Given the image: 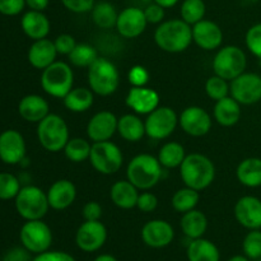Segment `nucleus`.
<instances>
[{
  "label": "nucleus",
  "mask_w": 261,
  "mask_h": 261,
  "mask_svg": "<svg viewBox=\"0 0 261 261\" xmlns=\"http://www.w3.org/2000/svg\"><path fill=\"white\" fill-rule=\"evenodd\" d=\"M228 81L221 78V76L216 75L214 74L213 76L206 81L205 83V92L208 94V97L213 101H219V99L224 98L229 94V86L227 83Z\"/></svg>",
  "instance_id": "ea45409f"
},
{
  "label": "nucleus",
  "mask_w": 261,
  "mask_h": 261,
  "mask_svg": "<svg viewBox=\"0 0 261 261\" xmlns=\"http://www.w3.org/2000/svg\"><path fill=\"white\" fill-rule=\"evenodd\" d=\"M119 117L111 111H99L87 124V135L93 143L110 140L117 132Z\"/></svg>",
  "instance_id": "a211bd4d"
},
{
  "label": "nucleus",
  "mask_w": 261,
  "mask_h": 261,
  "mask_svg": "<svg viewBox=\"0 0 261 261\" xmlns=\"http://www.w3.org/2000/svg\"><path fill=\"white\" fill-rule=\"evenodd\" d=\"M93 261H119L114 255H110V254H101L96 257Z\"/></svg>",
  "instance_id": "6e6d98bb"
},
{
  "label": "nucleus",
  "mask_w": 261,
  "mask_h": 261,
  "mask_svg": "<svg viewBox=\"0 0 261 261\" xmlns=\"http://www.w3.org/2000/svg\"><path fill=\"white\" fill-rule=\"evenodd\" d=\"M20 27L24 35L33 41L46 38L51 30L50 20L43 14V12L31 9L23 14L20 19Z\"/></svg>",
  "instance_id": "b1692460"
},
{
  "label": "nucleus",
  "mask_w": 261,
  "mask_h": 261,
  "mask_svg": "<svg viewBox=\"0 0 261 261\" xmlns=\"http://www.w3.org/2000/svg\"><path fill=\"white\" fill-rule=\"evenodd\" d=\"M19 240L22 246L31 254L37 255L50 250L53 245V232L42 219L27 221L20 228Z\"/></svg>",
  "instance_id": "9d476101"
},
{
  "label": "nucleus",
  "mask_w": 261,
  "mask_h": 261,
  "mask_svg": "<svg viewBox=\"0 0 261 261\" xmlns=\"http://www.w3.org/2000/svg\"><path fill=\"white\" fill-rule=\"evenodd\" d=\"M143 242L152 249L167 247L175 239V229L163 219H152L143 226L140 232Z\"/></svg>",
  "instance_id": "dca6fc26"
},
{
  "label": "nucleus",
  "mask_w": 261,
  "mask_h": 261,
  "mask_svg": "<svg viewBox=\"0 0 261 261\" xmlns=\"http://www.w3.org/2000/svg\"><path fill=\"white\" fill-rule=\"evenodd\" d=\"M89 162L97 172L102 175H114L119 172L124 162V155L115 143L97 142L92 144Z\"/></svg>",
  "instance_id": "1a4fd4ad"
},
{
  "label": "nucleus",
  "mask_w": 261,
  "mask_h": 261,
  "mask_svg": "<svg viewBox=\"0 0 261 261\" xmlns=\"http://www.w3.org/2000/svg\"><path fill=\"white\" fill-rule=\"evenodd\" d=\"M154 42L165 53H182L193 42V25L182 19L163 20L154 31Z\"/></svg>",
  "instance_id": "f257e3e1"
},
{
  "label": "nucleus",
  "mask_w": 261,
  "mask_h": 261,
  "mask_svg": "<svg viewBox=\"0 0 261 261\" xmlns=\"http://www.w3.org/2000/svg\"><path fill=\"white\" fill-rule=\"evenodd\" d=\"M185 148L177 142H167L160 148L158 152V161L165 168H177L184 162L186 157Z\"/></svg>",
  "instance_id": "473e14b6"
},
{
  "label": "nucleus",
  "mask_w": 261,
  "mask_h": 261,
  "mask_svg": "<svg viewBox=\"0 0 261 261\" xmlns=\"http://www.w3.org/2000/svg\"><path fill=\"white\" fill-rule=\"evenodd\" d=\"M178 168L185 186L196 191L205 190L216 178V166L213 161L201 153L188 154Z\"/></svg>",
  "instance_id": "f03ea898"
},
{
  "label": "nucleus",
  "mask_w": 261,
  "mask_h": 261,
  "mask_svg": "<svg viewBox=\"0 0 261 261\" xmlns=\"http://www.w3.org/2000/svg\"><path fill=\"white\" fill-rule=\"evenodd\" d=\"M236 176L241 185L246 188H259L261 186V158H245L237 166Z\"/></svg>",
  "instance_id": "c756f323"
},
{
  "label": "nucleus",
  "mask_w": 261,
  "mask_h": 261,
  "mask_svg": "<svg viewBox=\"0 0 261 261\" xmlns=\"http://www.w3.org/2000/svg\"><path fill=\"white\" fill-rule=\"evenodd\" d=\"M213 120L209 112L200 106L186 107L178 116V125L190 137L200 138L208 134Z\"/></svg>",
  "instance_id": "4468645a"
},
{
  "label": "nucleus",
  "mask_w": 261,
  "mask_h": 261,
  "mask_svg": "<svg viewBox=\"0 0 261 261\" xmlns=\"http://www.w3.org/2000/svg\"><path fill=\"white\" fill-rule=\"evenodd\" d=\"M199 200H200V195H199V191L194 190V189L185 188L178 189L172 196V208L175 209L178 213L184 214L186 212H190L193 209L196 208V205L199 204Z\"/></svg>",
  "instance_id": "f704fd0d"
},
{
  "label": "nucleus",
  "mask_w": 261,
  "mask_h": 261,
  "mask_svg": "<svg viewBox=\"0 0 261 261\" xmlns=\"http://www.w3.org/2000/svg\"><path fill=\"white\" fill-rule=\"evenodd\" d=\"M178 124V116L173 109L168 106H158L154 111L147 115L145 135L154 140L167 139Z\"/></svg>",
  "instance_id": "9b49d317"
},
{
  "label": "nucleus",
  "mask_w": 261,
  "mask_h": 261,
  "mask_svg": "<svg viewBox=\"0 0 261 261\" xmlns=\"http://www.w3.org/2000/svg\"><path fill=\"white\" fill-rule=\"evenodd\" d=\"M102 206L97 201H88L83 206L84 221H101Z\"/></svg>",
  "instance_id": "603ef678"
},
{
  "label": "nucleus",
  "mask_w": 261,
  "mask_h": 261,
  "mask_svg": "<svg viewBox=\"0 0 261 261\" xmlns=\"http://www.w3.org/2000/svg\"><path fill=\"white\" fill-rule=\"evenodd\" d=\"M142 2H144V3H150V2H152V0H142Z\"/></svg>",
  "instance_id": "13d9d810"
},
{
  "label": "nucleus",
  "mask_w": 261,
  "mask_h": 261,
  "mask_svg": "<svg viewBox=\"0 0 261 261\" xmlns=\"http://www.w3.org/2000/svg\"><path fill=\"white\" fill-rule=\"evenodd\" d=\"M150 74L143 65H134L127 73V81L132 87H145L149 83Z\"/></svg>",
  "instance_id": "37998d69"
},
{
  "label": "nucleus",
  "mask_w": 261,
  "mask_h": 261,
  "mask_svg": "<svg viewBox=\"0 0 261 261\" xmlns=\"http://www.w3.org/2000/svg\"><path fill=\"white\" fill-rule=\"evenodd\" d=\"M25 158V142L17 130H5L0 134V160L7 165H18Z\"/></svg>",
  "instance_id": "f3484780"
},
{
  "label": "nucleus",
  "mask_w": 261,
  "mask_h": 261,
  "mask_svg": "<svg viewBox=\"0 0 261 261\" xmlns=\"http://www.w3.org/2000/svg\"><path fill=\"white\" fill-rule=\"evenodd\" d=\"M212 66H213V71L216 75L221 76L226 81H233L234 78L241 75L246 70V54L239 46H223L217 51Z\"/></svg>",
  "instance_id": "6e6552de"
},
{
  "label": "nucleus",
  "mask_w": 261,
  "mask_h": 261,
  "mask_svg": "<svg viewBox=\"0 0 261 261\" xmlns=\"http://www.w3.org/2000/svg\"><path fill=\"white\" fill-rule=\"evenodd\" d=\"M73 69L64 61H55L42 70L41 87L54 98H64L73 89Z\"/></svg>",
  "instance_id": "423d86ee"
},
{
  "label": "nucleus",
  "mask_w": 261,
  "mask_h": 261,
  "mask_svg": "<svg viewBox=\"0 0 261 261\" xmlns=\"http://www.w3.org/2000/svg\"><path fill=\"white\" fill-rule=\"evenodd\" d=\"M91 148L92 144L88 140L83 139V138H71L68 140L63 152L70 162L81 163L89 160Z\"/></svg>",
  "instance_id": "c9c22d12"
},
{
  "label": "nucleus",
  "mask_w": 261,
  "mask_h": 261,
  "mask_svg": "<svg viewBox=\"0 0 261 261\" xmlns=\"http://www.w3.org/2000/svg\"><path fill=\"white\" fill-rule=\"evenodd\" d=\"M111 201L120 209H133L137 206L139 189L135 188L129 180L116 181L110 190Z\"/></svg>",
  "instance_id": "a878e982"
},
{
  "label": "nucleus",
  "mask_w": 261,
  "mask_h": 261,
  "mask_svg": "<svg viewBox=\"0 0 261 261\" xmlns=\"http://www.w3.org/2000/svg\"><path fill=\"white\" fill-rule=\"evenodd\" d=\"M91 15L92 20L97 27L110 30L112 27H116L119 13L111 3L99 2L94 4L93 9L91 10Z\"/></svg>",
  "instance_id": "72a5a7b5"
},
{
  "label": "nucleus",
  "mask_w": 261,
  "mask_h": 261,
  "mask_svg": "<svg viewBox=\"0 0 261 261\" xmlns=\"http://www.w3.org/2000/svg\"><path fill=\"white\" fill-rule=\"evenodd\" d=\"M158 206V199L157 196L153 193L145 190L144 193L139 194V198H138L137 208L139 211H142L143 213H150V212L155 211Z\"/></svg>",
  "instance_id": "a18cd8bd"
},
{
  "label": "nucleus",
  "mask_w": 261,
  "mask_h": 261,
  "mask_svg": "<svg viewBox=\"0 0 261 261\" xmlns=\"http://www.w3.org/2000/svg\"><path fill=\"white\" fill-rule=\"evenodd\" d=\"M32 261H76L73 255L65 251H58V250H47L45 252L37 254Z\"/></svg>",
  "instance_id": "09e8293b"
},
{
  "label": "nucleus",
  "mask_w": 261,
  "mask_h": 261,
  "mask_svg": "<svg viewBox=\"0 0 261 261\" xmlns=\"http://www.w3.org/2000/svg\"><path fill=\"white\" fill-rule=\"evenodd\" d=\"M68 56L74 66L87 69L99 58L96 48L89 43H76L74 50Z\"/></svg>",
  "instance_id": "e433bc0d"
},
{
  "label": "nucleus",
  "mask_w": 261,
  "mask_h": 261,
  "mask_svg": "<svg viewBox=\"0 0 261 261\" xmlns=\"http://www.w3.org/2000/svg\"><path fill=\"white\" fill-rule=\"evenodd\" d=\"M31 252L25 247H12L3 255L2 261H32Z\"/></svg>",
  "instance_id": "3c124183"
},
{
  "label": "nucleus",
  "mask_w": 261,
  "mask_h": 261,
  "mask_svg": "<svg viewBox=\"0 0 261 261\" xmlns=\"http://www.w3.org/2000/svg\"><path fill=\"white\" fill-rule=\"evenodd\" d=\"M37 138L42 148L51 153H58L65 148L70 139L65 120L56 114H48L37 125Z\"/></svg>",
  "instance_id": "39448f33"
},
{
  "label": "nucleus",
  "mask_w": 261,
  "mask_h": 261,
  "mask_svg": "<svg viewBox=\"0 0 261 261\" xmlns=\"http://www.w3.org/2000/svg\"><path fill=\"white\" fill-rule=\"evenodd\" d=\"M117 133L126 142H139L145 135L144 121L137 114H126L119 117Z\"/></svg>",
  "instance_id": "7c9ffc66"
},
{
  "label": "nucleus",
  "mask_w": 261,
  "mask_h": 261,
  "mask_svg": "<svg viewBox=\"0 0 261 261\" xmlns=\"http://www.w3.org/2000/svg\"><path fill=\"white\" fill-rule=\"evenodd\" d=\"M88 86L94 94L107 97L114 94L120 86V73L111 60L98 58L88 68Z\"/></svg>",
  "instance_id": "20e7f679"
},
{
  "label": "nucleus",
  "mask_w": 261,
  "mask_h": 261,
  "mask_svg": "<svg viewBox=\"0 0 261 261\" xmlns=\"http://www.w3.org/2000/svg\"><path fill=\"white\" fill-rule=\"evenodd\" d=\"M54 43H55L58 54H60V55H69L76 46L75 38L71 35H68V33L59 35L54 41Z\"/></svg>",
  "instance_id": "49530a36"
},
{
  "label": "nucleus",
  "mask_w": 261,
  "mask_h": 261,
  "mask_svg": "<svg viewBox=\"0 0 261 261\" xmlns=\"http://www.w3.org/2000/svg\"><path fill=\"white\" fill-rule=\"evenodd\" d=\"M107 228L101 221H84L75 233V245L83 252H96L107 241Z\"/></svg>",
  "instance_id": "ddd939ff"
},
{
  "label": "nucleus",
  "mask_w": 261,
  "mask_h": 261,
  "mask_svg": "<svg viewBox=\"0 0 261 261\" xmlns=\"http://www.w3.org/2000/svg\"><path fill=\"white\" fill-rule=\"evenodd\" d=\"M260 229H261V228H260Z\"/></svg>",
  "instance_id": "052dcab7"
},
{
  "label": "nucleus",
  "mask_w": 261,
  "mask_h": 261,
  "mask_svg": "<svg viewBox=\"0 0 261 261\" xmlns=\"http://www.w3.org/2000/svg\"><path fill=\"white\" fill-rule=\"evenodd\" d=\"M229 94L240 105L250 106L261 101V75L256 73H242L229 84Z\"/></svg>",
  "instance_id": "f8f14e48"
},
{
  "label": "nucleus",
  "mask_w": 261,
  "mask_h": 261,
  "mask_svg": "<svg viewBox=\"0 0 261 261\" xmlns=\"http://www.w3.org/2000/svg\"><path fill=\"white\" fill-rule=\"evenodd\" d=\"M186 256L189 261H221V252L217 245L204 237L190 240Z\"/></svg>",
  "instance_id": "cd10ccee"
},
{
  "label": "nucleus",
  "mask_w": 261,
  "mask_h": 261,
  "mask_svg": "<svg viewBox=\"0 0 261 261\" xmlns=\"http://www.w3.org/2000/svg\"><path fill=\"white\" fill-rule=\"evenodd\" d=\"M48 205L54 211H65L75 201L76 188L70 180L55 181L47 190Z\"/></svg>",
  "instance_id": "4be33fe9"
},
{
  "label": "nucleus",
  "mask_w": 261,
  "mask_h": 261,
  "mask_svg": "<svg viewBox=\"0 0 261 261\" xmlns=\"http://www.w3.org/2000/svg\"><path fill=\"white\" fill-rule=\"evenodd\" d=\"M193 41L205 51L217 50L223 42V31L213 20L201 19L193 25Z\"/></svg>",
  "instance_id": "412c9836"
},
{
  "label": "nucleus",
  "mask_w": 261,
  "mask_h": 261,
  "mask_svg": "<svg viewBox=\"0 0 261 261\" xmlns=\"http://www.w3.org/2000/svg\"><path fill=\"white\" fill-rule=\"evenodd\" d=\"M153 2L157 3L158 5H161V7L165 8V9H168V8L175 7L180 0H153Z\"/></svg>",
  "instance_id": "5fc2aeb1"
},
{
  "label": "nucleus",
  "mask_w": 261,
  "mask_h": 261,
  "mask_svg": "<svg viewBox=\"0 0 261 261\" xmlns=\"http://www.w3.org/2000/svg\"><path fill=\"white\" fill-rule=\"evenodd\" d=\"M244 255L251 260L261 259V229H251L242 242Z\"/></svg>",
  "instance_id": "58836bf2"
},
{
  "label": "nucleus",
  "mask_w": 261,
  "mask_h": 261,
  "mask_svg": "<svg viewBox=\"0 0 261 261\" xmlns=\"http://www.w3.org/2000/svg\"><path fill=\"white\" fill-rule=\"evenodd\" d=\"M20 190L19 180L8 172L0 173V200L15 199Z\"/></svg>",
  "instance_id": "a19ab883"
},
{
  "label": "nucleus",
  "mask_w": 261,
  "mask_h": 261,
  "mask_svg": "<svg viewBox=\"0 0 261 261\" xmlns=\"http://www.w3.org/2000/svg\"><path fill=\"white\" fill-rule=\"evenodd\" d=\"M245 43L250 53L261 60V22L251 25L245 36Z\"/></svg>",
  "instance_id": "79ce46f5"
},
{
  "label": "nucleus",
  "mask_w": 261,
  "mask_h": 261,
  "mask_svg": "<svg viewBox=\"0 0 261 261\" xmlns=\"http://www.w3.org/2000/svg\"><path fill=\"white\" fill-rule=\"evenodd\" d=\"M206 7L204 0H184L180 8L181 19L190 25L200 22L205 17Z\"/></svg>",
  "instance_id": "4c0bfd02"
},
{
  "label": "nucleus",
  "mask_w": 261,
  "mask_h": 261,
  "mask_svg": "<svg viewBox=\"0 0 261 261\" xmlns=\"http://www.w3.org/2000/svg\"><path fill=\"white\" fill-rule=\"evenodd\" d=\"M145 18H147L148 23H152V24H160L165 19V8H162L161 5H158L157 3H150L147 5V8L144 9Z\"/></svg>",
  "instance_id": "8fccbe9b"
},
{
  "label": "nucleus",
  "mask_w": 261,
  "mask_h": 261,
  "mask_svg": "<svg viewBox=\"0 0 261 261\" xmlns=\"http://www.w3.org/2000/svg\"><path fill=\"white\" fill-rule=\"evenodd\" d=\"M63 102L66 110L75 112V114H81V112L88 111L93 106L94 93L91 88L76 87L64 97Z\"/></svg>",
  "instance_id": "2f4dec72"
},
{
  "label": "nucleus",
  "mask_w": 261,
  "mask_h": 261,
  "mask_svg": "<svg viewBox=\"0 0 261 261\" xmlns=\"http://www.w3.org/2000/svg\"><path fill=\"white\" fill-rule=\"evenodd\" d=\"M180 227L182 229V233L189 240L200 239L205 234L206 229H208V219L203 212L193 209V211L182 214Z\"/></svg>",
  "instance_id": "c85d7f7f"
},
{
  "label": "nucleus",
  "mask_w": 261,
  "mask_h": 261,
  "mask_svg": "<svg viewBox=\"0 0 261 261\" xmlns=\"http://www.w3.org/2000/svg\"><path fill=\"white\" fill-rule=\"evenodd\" d=\"M14 200L18 214L25 221L42 219L50 209L47 194L42 189L33 185L20 188Z\"/></svg>",
  "instance_id": "0eeeda50"
},
{
  "label": "nucleus",
  "mask_w": 261,
  "mask_h": 261,
  "mask_svg": "<svg viewBox=\"0 0 261 261\" xmlns=\"http://www.w3.org/2000/svg\"><path fill=\"white\" fill-rule=\"evenodd\" d=\"M61 3L69 12L82 14L91 12L96 4V0H61Z\"/></svg>",
  "instance_id": "c03bdc74"
},
{
  "label": "nucleus",
  "mask_w": 261,
  "mask_h": 261,
  "mask_svg": "<svg viewBox=\"0 0 261 261\" xmlns=\"http://www.w3.org/2000/svg\"><path fill=\"white\" fill-rule=\"evenodd\" d=\"M18 112L28 122H40L50 114L48 102L38 94H28L19 101Z\"/></svg>",
  "instance_id": "393cba45"
},
{
  "label": "nucleus",
  "mask_w": 261,
  "mask_h": 261,
  "mask_svg": "<svg viewBox=\"0 0 261 261\" xmlns=\"http://www.w3.org/2000/svg\"><path fill=\"white\" fill-rule=\"evenodd\" d=\"M58 55L59 54L54 41L46 37L42 40L33 41L28 50V61L33 68L43 70L53 63H55Z\"/></svg>",
  "instance_id": "5701e85b"
},
{
  "label": "nucleus",
  "mask_w": 261,
  "mask_h": 261,
  "mask_svg": "<svg viewBox=\"0 0 261 261\" xmlns=\"http://www.w3.org/2000/svg\"><path fill=\"white\" fill-rule=\"evenodd\" d=\"M233 213L236 221L249 231L261 228V200L256 196L246 195L240 198Z\"/></svg>",
  "instance_id": "aec40b11"
},
{
  "label": "nucleus",
  "mask_w": 261,
  "mask_h": 261,
  "mask_svg": "<svg viewBox=\"0 0 261 261\" xmlns=\"http://www.w3.org/2000/svg\"><path fill=\"white\" fill-rule=\"evenodd\" d=\"M50 4V0H25V5L31 10H37V12H43Z\"/></svg>",
  "instance_id": "864d4df0"
},
{
  "label": "nucleus",
  "mask_w": 261,
  "mask_h": 261,
  "mask_svg": "<svg viewBox=\"0 0 261 261\" xmlns=\"http://www.w3.org/2000/svg\"><path fill=\"white\" fill-rule=\"evenodd\" d=\"M162 165L157 157L142 153L133 158L126 167V180L139 190H150L162 178Z\"/></svg>",
  "instance_id": "7ed1b4c3"
},
{
  "label": "nucleus",
  "mask_w": 261,
  "mask_h": 261,
  "mask_svg": "<svg viewBox=\"0 0 261 261\" xmlns=\"http://www.w3.org/2000/svg\"><path fill=\"white\" fill-rule=\"evenodd\" d=\"M25 0H0V13L8 17H14L23 12Z\"/></svg>",
  "instance_id": "de8ad7c7"
},
{
  "label": "nucleus",
  "mask_w": 261,
  "mask_h": 261,
  "mask_svg": "<svg viewBox=\"0 0 261 261\" xmlns=\"http://www.w3.org/2000/svg\"><path fill=\"white\" fill-rule=\"evenodd\" d=\"M147 18L144 9L138 7H127L119 13L116 31L124 38H137L147 28Z\"/></svg>",
  "instance_id": "2eb2a0df"
},
{
  "label": "nucleus",
  "mask_w": 261,
  "mask_h": 261,
  "mask_svg": "<svg viewBox=\"0 0 261 261\" xmlns=\"http://www.w3.org/2000/svg\"><path fill=\"white\" fill-rule=\"evenodd\" d=\"M241 105L231 96H227L217 101L213 110L214 120L224 127L236 125L241 119Z\"/></svg>",
  "instance_id": "bb28decb"
},
{
  "label": "nucleus",
  "mask_w": 261,
  "mask_h": 261,
  "mask_svg": "<svg viewBox=\"0 0 261 261\" xmlns=\"http://www.w3.org/2000/svg\"><path fill=\"white\" fill-rule=\"evenodd\" d=\"M227 261H250V259L245 255H234V256L229 257Z\"/></svg>",
  "instance_id": "4d7b16f0"
},
{
  "label": "nucleus",
  "mask_w": 261,
  "mask_h": 261,
  "mask_svg": "<svg viewBox=\"0 0 261 261\" xmlns=\"http://www.w3.org/2000/svg\"><path fill=\"white\" fill-rule=\"evenodd\" d=\"M125 103L137 115H149L160 106V94L149 87H132L125 98Z\"/></svg>",
  "instance_id": "6ab92c4d"
},
{
  "label": "nucleus",
  "mask_w": 261,
  "mask_h": 261,
  "mask_svg": "<svg viewBox=\"0 0 261 261\" xmlns=\"http://www.w3.org/2000/svg\"><path fill=\"white\" fill-rule=\"evenodd\" d=\"M259 261H261V259H259Z\"/></svg>",
  "instance_id": "bf43d9fd"
}]
</instances>
